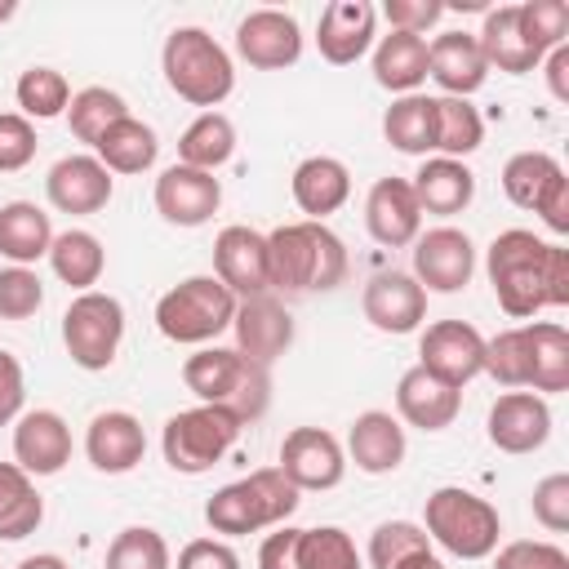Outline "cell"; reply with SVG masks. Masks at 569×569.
Masks as SVG:
<instances>
[{"mask_svg":"<svg viewBox=\"0 0 569 569\" xmlns=\"http://www.w3.org/2000/svg\"><path fill=\"white\" fill-rule=\"evenodd\" d=\"M147 453V431L129 409H102L84 427V458L102 476H124L142 462Z\"/></svg>","mask_w":569,"mask_h":569,"instance_id":"22","label":"cell"},{"mask_svg":"<svg viewBox=\"0 0 569 569\" xmlns=\"http://www.w3.org/2000/svg\"><path fill=\"white\" fill-rule=\"evenodd\" d=\"M476 44L489 62V71H507V76H525L542 62V53L525 40L520 31V9L516 4H498V9H485V22L476 31Z\"/></svg>","mask_w":569,"mask_h":569,"instance_id":"29","label":"cell"},{"mask_svg":"<svg viewBox=\"0 0 569 569\" xmlns=\"http://www.w3.org/2000/svg\"><path fill=\"white\" fill-rule=\"evenodd\" d=\"M365 227L382 249H405L422 231V209L413 200L409 178H378L365 196Z\"/></svg>","mask_w":569,"mask_h":569,"instance_id":"23","label":"cell"},{"mask_svg":"<svg viewBox=\"0 0 569 569\" xmlns=\"http://www.w3.org/2000/svg\"><path fill=\"white\" fill-rule=\"evenodd\" d=\"M236 53L253 71H284L302 58V27L284 9H249L236 22Z\"/></svg>","mask_w":569,"mask_h":569,"instance_id":"13","label":"cell"},{"mask_svg":"<svg viewBox=\"0 0 569 569\" xmlns=\"http://www.w3.org/2000/svg\"><path fill=\"white\" fill-rule=\"evenodd\" d=\"M538 67H542V76H547L551 98H556V102H569V44H556Z\"/></svg>","mask_w":569,"mask_h":569,"instance_id":"56","label":"cell"},{"mask_svg":"<svg viewBox=\"0 0 569 569\" xmlns=\"http://www.w3.org/2000/svg\"><path fill=\"white\" fill-rule=\"evenodd\" d=\"M289 191H293V204H298L311 222H325L329 213H338V209L351 200V169H347L338 156H307V160L293 169Z\"/></svg>","mask_w":569,"mask_h":569,"instance_id":"27","label":"cell"},{"mask_svg":"<svg viewBox=\"0 0 569 569\" xmlns=\"http://www.w3.org/2000/svg\"><path fill=\"white\" fill-rule=\"evenodd\" d=\"M418 365L449 387H467L485 373V333L467 320H436L418 338Z\"/></svg>","mask_w":569,"mask_h":569,"instance_id":"11","label":"cell"},{"mask_svg":"<svg viewBox=\"0 0 569 569\" xmlns=\"http://www.w3.org/2000/svg\"><path fill=\"white\" fill-rule=\"evenodd\" d=\"M182 382L200 405H218L240 422H258L271 405V369L253 365L236 347H200L182 360Z\"/></svg>","mask_w":569,"mask_h":569,"instance_id":"3","label":"cell"},{"mask_svg":"<svg viewBox=\"0 0 569 569\" xmlns=\"http://www.w3.org/2000/svg\"><path fill=\"white\" fill-rule=\"evenodd\" d=\"M93 156L107 164V173H147L160 156V138L147 120H138L133 111L124 120H116L98 142H93Z\"/></svg>","mask_w":569,"mask_h":569,"instance_id":"32","label":"cell"},{"mask_svg":"<svg viewBox=\"0 0 569 569\" xmlns=\"http://www.w3.org/2000/svg\"><path fill=\"white\" fill-rule=\"evenodd\" d=\"M240 427L244 422L218 405H191L164 422L160 453L178 476H204L231 453V445L240 440Z\"/></svg>","mask_w":569,"mask_h":569,"instance_id":"8","label":"cell"},{"mask_svg":"<svg viewBox=\"0 0 569 569\" xmlns=\"http://www.w3.org/2000/svg\"><path fill=\"white\" fill-rule=\"evenodd\" d=\"M102 569H173V556H169V542H164L160 529L129 525V529H120L111 538Z\"/></svg>","mask_w":569,"mask_h":569,"instance_id":"43","label":"cell"},{"mask_svg":"<svg viewBox=\"0 0 569 569\" xmlns=\"http://www.w3.org/2000/svg\"><path fill=\"white\" fill-rule=\"evenodd\" d=\"M378 9L369 0H329L316 22V49L333 67H351L373 49Z\"/></svg>","mask_w":569,"mask_h":569,"instance_id":"19","label":"cell"},{"mask_svg":"<svg viewBox=\"0 0 569 569\" xmlns=\"http://www.w3.org/2000/svg\"><path fill=\"white\" fill-rule=\"evenodd\" d=\"M231 156H236V124H231V116H222V111H200V116L182 129V138H178V164L218 173Z\"/></svg>","mask_w":569,"mask_h":569,"instance_id":"37","label":"cell"},{"mask_svg":"<svg viewBox=\"0 0 569 569\" xmlns=\"http://www.w3.org/2000/svg\"><path fill=\"white\" fill-rule=\"evenodd\" d=\"M120 342H124V307H120L116 293L89 289V293H76L67 302L62 347H67L71 365H80L89 373H102V369H111Z\"/></svg>","mask_w":569,"mask_h":569,"instance_id":"9","label":"cell"},{"mask_svg":"<svg viewBox=\"0 0 569 569\" xmlns=\"http://www.w3.org/2000/svg\"><path fill=\"white\" fill-rule=\"evenodd\" d=\"M13 462L36 476H58L71 462V427L58 409H27L13 422Z\"/></svg>","mask_w":569,"mask_h":569,"instance_id":"21","label":"cell"},{"mask_svg":"<svg viewBox=\"0 0 569 569\" xmlns=\"http://www.w3.org/2000/svg\"><path fill=\"white\" fill-rule=\"evenodd\" d=\"M373 80L382 89L400 93H418V84L427 80V36H409V31H387L373 44Z\"/></svg>","mask_w":569,"mask_h":569,"instance_id":"31","label":"cell"},{"mask_svg":"<svg viewBox=\"0 0 569 569\" xmlns=\"http://www.w3.org/2000/svg\"><path fill=\"white\" fill-rule=\"evenodd\" d=\"M422 529L436 547H445L458 560H485L498 551L502 538V516L489 498L462 489V485H440L427 493V516Z\"/></svg>","mask_w":569,"mask_h":569,"instance_id":"6","label":"cell"},{"mask_svg":"<svg viewBox=\"0 0 569 569\" xmlns=\"http://www.w3.org/2000/svg\"><path fill=\"white\" fill-rule=\"evenodd\" d=\"M400 569H445V565L436 560V551H427V556H413V560H405Z\"/></svg>","mask_w":569,"mask_h":569,"instance_id":"58","label":"cell"},{"mask_svg":"<svg viewBox=\"0 0 569 569\" xmlns=\"http://www.w3.org/2000/svg\"><path fill=\"white\" fill-rule=\"evenodd\" d=\"M529 391H569V329L560 320H529Z\"/></svg>","mask_w":569,"mask_h":569,"instance_id":"33","label":"cell"},{"mask_svg":"<svg viewBox=\"0 0 569 569\" xmlns=\"http://www.w3.org/2000/svg\"><path fill=\"white\" fill-rule=\"evenodd\" d=\"M49 267L62 284H71L76 293H89L98 280H102V267H107V249L93 231L84 227H67V231H53V244H49Z\"/></svg>","mask_w":569,"mask_h":569,"instance_id":"34","label":"cell"},{"mask_svg":"<svg viewBox=\"0 0 569 569\" xmlns=\"http://www.w3.org/2000/svg\"><path fill=\"white\" fill-rule=\"evenodd\" d=\"M13 98L22 107L27 120H53V116H67L71 107V84L58 67H27L13 84Z\"/></svg>","mask_w":569,"mask_h":569,"instance_id":"41","label":"cell"},{"mask_svg":"<svg viewBox=\"0 0 569 569\" xmlns=\"http://www.w3.org/2000/svg\"><path fill=\"white\" fill-rule=\"evenodd\" d=\"M298 569H365V560L347 529L316 525V529H302L298 538Z\"/></svg>","mask_w":569,"mask_h":569,"instance_id":"44","label":"cell"},{"mask_svg":"<svg viewBox=\"0 0 569 569\" xmlns=\"http://www.w3.org/2000/svg\"><path fill=\"white\" fill-rule=\"evenodd\" d=\"M13 569H71L62 556H53V551H36V556H27V560H18Z\"/></svg>","mask_w":569,"mask_h":569,"instance_id":"57","label":"cell"},{"mask_svg":"<svg viewBox=\"0 0 569 569\" xmlns=\"http://www.w3.org/2000/svg\"><path fill=\"white\" fill-rule=\"evenodd\" d=\"M53 244V222L36 200H9L0 204V258L13 267H31L49 258Z\"/></svg>","mask_w":569,"mask_h":569,"instance_id":"30","label":"cell"},{"mask_svg":"<svg viewBox=\"0 0 569 569\" xmlns=\"http://www.w3.org/2000/svg\"><path fill=\"white\" fill-rule=\"evenodd\" d=\"M485 373L498 387H529V329L511 325L485 338Z\"/></svg>","mask_w":569,"mask_h":569,"instance_id":"45","label":"cell"},{"mask_svg":"<svg viewBox=\"0 0 569 569\" xmlns=\"http://www.w3.org/2000/svg\"><path fill=\"white\" fill-rule=\"evenodd\" d=\"M213 276L236 293V298H258L271 293V276H267V236L231 222L218 231L213 240Z\"/></svg>","mask_w":569,"mask_h":569,"instance_id":"18","label":"cell"},{"mask_svg":"<svg viewBox=\"0 0 569 569\" xmlns=\"http://www.w3.org/2000/svg\"><path fill=\"white\" fill-rule=\"evenodd\" d=\"M267 276L280 293H329L347 280V244L325 222H284L267 231Z\"/></svg>","mask_w":569,"mask_h":569,"instance_id":"2","label":"cell"},{"mask_svg":"<svg viewBox=\"0 0 569 569\" xmlns=\"http://www.w3.org/2000/svg\"><path fill=\"white\" fill-rule=\"evenodd\" d=\"M36 124L22 111H0V173H18L36 160Z\"/></svg>","mask_w":569,"mask_h":569,"instance_id":"49","label":"cell"},{"mask_svg":"<svg viewBox=\"0 0 569 569\" xmlns=\"http://www.w3.org/2000/svg\"><path fill=\"white\" fill-rule=\"evenodd\" d=\"M236 293L209 271V276H187L178 280L173 289H164L156 298V329L169 338V342H182V347H204L213 342L222 329H231V316H236Z\"/></svg>","mask_w":569,"mask_h":569,"instance_id":"7","label":"cell"},{"mask_svg":"<svg viewBox=\"0 0 569 569\" xmlns=\"http://www.w3.org/2000/svg\"><path fill=\"white\" fill-rule=\"evenodd\" d=\"M485 271L511 320H533L542 307H569V249L525 227H507L489 240Z\"/></svg>","mask_w":569,"mask_h":569,"instance_id":"1","label":"cell"},{"mask_svg":"<svg viewBox=\"0 0 569 569\" xmlns=\"http://www.w3.org/2000/svg\"><path fill=\"white\" fill-rule=\"evenodd\" d=\"M405 422L387 409H365L356 413L351 431H347V458L356 462V471L365 476H391L405 462Z\"/></svg>","mask_w":569,"mask_h":569,"instance_id":"26","label":"cell"},{"mask_svg":"<svg viewBox=\"0 0 569 569\" xmlns=\"http://www.w3.org/2000/svg\"><path fill=\"white\" fill-rule=\"evenodd\" d=\"M382 138L400 156H422L436 151V116H431V93H400L382 111Z\"/></svg>","mask_w":569,"mask_h":569,"instance_id":"35","label":"cell"},{"mask_svg":"<svg viewBox=\"0 0 569 569\" xmlns=\"http://www.w3.org/2000/svg\"><path fill=\"white\" fill-rule=\"evenodd\" d=\"M382 18L391 22V31L427 36L445 18V0H387L382 4Z\"/></svg>","mask_w":569,"mask_h":569,"instance_id":"51","label":"cell"},{"mask_svg":"<svg viewBox=\"0 0 569 569\" xmlns=\"http://www.w3.org/2000/svg\"><path fill=\"white\" fill-rule=\"evenodd\" d=\"M471 271H476V244L467 231L458 227L418 231L409 276L422 284V293H458L471 284Z\"/></svg>","mask_w":569,"mask_h":569,"instance_id":"12","label":"cell"},{"mask_svg":"<svg viewBox=\"0 0 569 569\" xmlns=\"http://www.w3.org/2000/svg\"><path fill=\"white\" fill-rule=\"evenodd\" d=\"M485 431L498 453H533L551 440V405L533 391H502L489 405Z\"/></svg>","mask_w":569,"mask_h":569,"instance_id":"16","label":"cell"},{"mask_svg":"<svg viewBox=\"0 0 569 569\" xmlns=\"http://www.w3.org/2000/svg\"><path fill=\"white\" fill-rule=\"evenodd\" d=\"M18 18V0H0V27Z\"/></svg>","mask_w":569,"mask_h":569,"instance_id":"59","label":"cell"},{"mask_svg":"<svg viewBox=\"0 0 569 569\" xmlns=\"http://www.w3.org/2000/svg\"><path fill=\"white\" fill-rule=\"evenodd\" d=\"M520 9V31L525 40L547 58L556 44H565L569 36V4L565 0H525L516 4Z\"/></svg>","mask_w":569,"mask_h":569,"instance_id":"46","label":"cell"},{"mask_svg":"<svg viewBox=\"0 0 569 569\" xmlns=\"http://www.w3.org/2000/svg\"><path fill=\"white\" fill-rule=\"evenodd\" d=\"M413 200L422 213L436 218H453L476 200V173L467 169V160H449V156H431L418 164V173L409 178Z\"/></svg>","mask_w":569,"mask_h":569,"instance_id":"28","label":"cell"},{"mask_svg":"<svg viewBox=\"0 0 569 569\" xmlns=\"http://www.w3.org/2000/svg\"><path fill=\"white\" fill-rule=\"evenodd\" d=\"M160 71H164V84L182 102L204 107V111H218L236 89L231 53L204 27H173L160 49Z\"/></svg>","mask_w":569,"mask_h":569,"instance_id":"4","label":"cell"},{"mask_svg":"<svg viewBox=\"0 0 569 569\" xmlns=\"http://www.w3.org/2000/svg\"><path fill=\"white\" fill-rule=\"evenodd\" d=\"M44 520V498L18 462H0V542L31 538Z\"/></svg>","mask_w":569,"mask_h":569,"instance_id":"36","label":"cell"},{"mask_svg":"<svg viewBox=\"0 0 569 569\" xmlns=\"http://www.w3.org/2000/svg\"><path fill=\"white\" fill-rule=\"evenodd\" d=\"M360 311L378 333H413L427 320V293L409 271H378L360 293Z\"/></svg>","mask_w":569,"mask_h":569,"instance_id":"20","label":"cell"},{"mask_svg":"<svg viewBox=\"0 0 569 569\" xmlns=\"http://www.w3.org/2000/svg\"><path fill=\"white\" fill-rule=\"evenodd\" d=\"M111 191H116V178L107 173V164L93 156V151H76V156H62L49 173H44V196L58 213H98L111 204Z\"/></svg>","mask_w":569,"mask_h":569,"instance_id":"17","label":"cell"},{"mask_svg":"<svg viewBox=\"0 0 569 569\" xmlns=\"http://www.w3.org/2000/svg\"><path fill=\"white\" fill-rule=\"evenodd\" d=\"M565 178L560 160L551 151H516L507 164H502V191L516 209H538L547 200V191Z\"/></svg>","mask_w":569,"mask_h":569,"instance_id":"38","label":"cell"},{"mask_svg":"<svg viewBox=\"0 0 569 569\" xmlns=\"http://www.w3.org/2000/svg\"><path fill=\"white\" fill-rule=\"evenodd\" d=\"M533 520L547 533H569V476L551 471L533 485Z\"/></svg>","mask_w":569,"mask_h":569,"instance_id":"50","label":"cell"},{"mask_svg":"<svg viewBox=\"0 0 569 569\" xmlns=\"http://www.w3.org/2000/svg\"><path fill=\"white\" fill-rule=\"evenodd\" d=\"M427 551H431V538H427L422 525H413V520H382L369 533L365 560H369V569H400L405 560L427 556Z\"/></svg>","mask_w":569,"mask_h":569,"instance_id":"42","label":"cell"},{"mask_svg":"<svg viewBox=\"0 0 569 569\" xmlns=\"http://www.w3.org/2000/svg\"><path fill=\"white\" fill-rule=\"evenodd\" d=\"M178 569H240V556L227 538H191L178 551Z\"/></svg>","mask_w":569,"mask_h":569,"instance_id":"52","label":"cell"},{"mask_svg":"<svg viewBox=\"0 0 569 569\" xmlns=\"http://www.w3.org/2000/svg\"><path fill=\"white\" fill-rule=\"evenodd\" d=\"M44 307V280L31 267H0V320H31Z\"/></svg>","mask_w":569,"mask_h":569,"instance_id":"47","label":"cell"},{"mask_svg":"<svg viewBox=\"0 0 569 569\" xmlns=\"http://www.w3.org/2000/svg\"><path fill=\"white\" fill-rule=\"evenodd\" d=\"M556 236H569V178H560L551 191H547V200L533 209Z\"/></svg>","mask_w":569,"mask_h":569,"instance_id":"55","label":"cell"},{"mask_svg":"<svg viewBox=\"0 0 569 569\" xmlns=\"http://www.w3.org/2000/svg\"><path fill=\"white\" fill-rule=\"evenodd\" d=\"M231 333H236V351L240 356H249L253 365L271 369L293 347V316L276 293L240 298L236 316H231Z\"/></svg>","mask_w":569,"mask_h":569,"instance_id":"14","label":"cell"},{"mask_svg":"<svg viewBox=\"0 0 569 569\" xmlns=\"http://www.w3.org/2000/svg\"><path fill=\"white\" fill-rule=\"evenodd\" d=\"M493 569H569V551L547 538H516L493 551Z\"/></svg>","mask_w":569,"mask_h":569,"instance_id":"48","label":"cell"},{"mask_svg":"<svg viewBox=\"0 0 569 569\" xmlns=\"http://www.w3.org/2000/svg\"><path fill=\"white\" fill-rule=\"evenodd\" d=\"M427 76L445 98H471L489 80V62L476 44V31H440L427 40Z\"/></svg>","mask_w":569,"mask_h":569,"instance_id":"24","label":"cell"},{"mask_svg":"<svg viewBox=\"0 0 569 569\" xmlns=\"http://www.w3.org/2000/svg\"><path fill=\"white\" fill-rule=\"evenodd\" d=\"M124 116H129V102L107 84H89V89L71 93V107H67V124H71L76 142H84V147H93Z\"/></svg>","mask_w":569,"mask_h":569,"instance_id":"40","label":"cell"},{"mask_svg":"<svg viewBox=\"0 0 569 569\" xmlns=\"http://www.w3.org/2000/svg\"><path fill=\"white\" fill-rule=\"evenodd\" d=\"M458 409H462V391L440 382L422 365L400 373V382H396V418L400 422H409L418 431H445V427H453Z\"/></svg>","mask_w":569,"mask_h":569,"instance_id":"25","label":"cell"},{"mask_svg":"<svg viewBox=\"0 0 569 569\" xmlns=\"http://www.w3.org/2000/svg\"><path fill=\"white\" fill-rule=\"evenodd\" d=\"M298 538L302 529L276 525V533H267L258 547V569H298Z\"/></svg>","mask_w":569,"mask_h":569,"instance_id":"54","label":"cell"},{"mask_svg":"<svg viewBox=\"0 0 569 569\" xmlns=\"http://www.w3.org/2000/svg\"><path fill=\"white\" fill-rule=\"evenodd\" d=\"M22 405H27V378H22V365L13 351H0V427L18 422L22 418Z\"/></svg>","mask_w":569,"mask_h":569,"instance_id":"53","label":"cell"},{"mask_svg":"<svg viewBox=\"0 0 569 569\" xmlns=\"http://www.w3.org/2000/svg\"><path fill=\"white\" fill-rule=\"evenodd\" d=\"M431 116H436V156L449 160H467L471 151H480L485 142V120L467 98H431Z\"/></svg>","mask_w":569,"mask_h":569,"instance_id":"39","label":"cell"},{"mask_svg":"<svg viewBox=\"0 0 569 569\" xmlns=\"http://www.w3.org/2000/svg\"><path fill=\"white\" fill-rule=\"evenodd\" d=\"M151 200H156V213L169 227H204L222 204V182L204 169H191V164L173 160L169 169H160Z\"/></svg>","mask_w":569,"mask_h":569,"instance_id":"15","label":"cell"},{"mask_svg":"<svg viewBox=\"0 0 569 569\" xmlns=\"http://www.w3.org/2000/svg\"><path fill=\"white\" fill-rule=\"evenodd\" d=\"M298 489L289 485V476L280 467H258L222 489H213V498L204 502V520L213 533L222 538H240V533H258L271 525H284L298 511Z\"/></svg>","mask_w":569,"mask_h":569,"instance_id":"5","label":"cell"},{"mask_svg":"<svg viewBox=\"0 0 569 569\" xmlns=\"http://www.w3.org/2000/svg\"><path fill=\"white\" fill-rule=\"evenodd\" d=\"M276 467L289 476V485L298 493H325V489H338L342 485V476H347V449L325 427H293L280 440V462Z\"/></svg>","mask_w":569,"mask_h":569,"instance_id":"10","label":"cell"}]
</instances>
